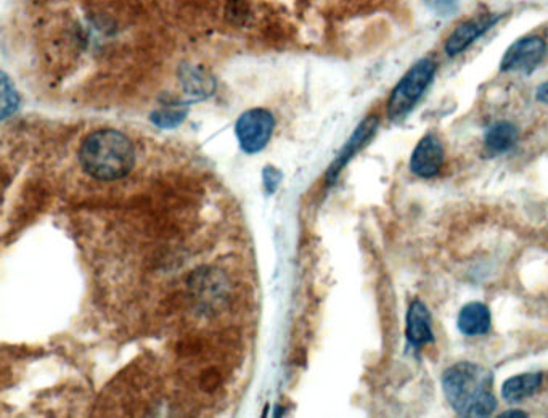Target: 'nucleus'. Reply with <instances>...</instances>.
<instances>
[{
  "instance_id": "1",
  "label": "nucleus",
  "mask_w": 548,
  "mask_h": 418,
  "mask_svg": "<svg viewBox=\"0 0 548 418\" xmlns=\"http://www.w3.org/2000/svg\"><path fill=\"white\" fill-rule=\"evenodd\" d=\"M494 375L475 362H459L442 375V391L459 417L483 418L494 414Z\"/></svg>"
},
{
  "instance_id": "2",
  "label": "nucleus",
  "mask_w": 548,
  "mask_h": 418,
  "mask_svg": "<svg viewBox=\"0 0 548 418\" xmlns=\"http://www.w3.org/2000/svg\"><path fill=\"white\" fill-rule=\"evenodd\" d=\"M79 163L86 174L99 181L123 179L134 168V145L123 132L100 129L82 140Z\"/></svg>"
},
{
  "instance_id": "3",
  "label": "nucleus",
  "mask_w": 548,
  "mask_h": 418,
  "mask_svg": "<svg viewBox=\"0 0 548 418\" xmlns=\"http://www.w3.org/2000/svg\"><path fill=\"white\" fill-rule=\"evenodd\" d=\"M436 63L431 58H423L415 63L404 78L397 82L393 94L389 97L388 116L391 121H401L417 107L426 89L433 82Z\"/></svg>"
},
{
  "instance_id": "4",
  "label": "nucleus",
  "mask_w": 548,
  "mask_h": 418,
  "mask_svg": "<svg viewBox=\"0 0 548 418\" xmlns=\"http://www.w3.org/2000/svg\"><path fill=\"white\" fill-rule=\"evenodd\" d=\"M274 128L275 119L272 113L262 108H254L238 118L235 134L243 152L254 155L267 147Z\"/></svg>"
},
{
  "instance_id": "5",
  "label": "nucleus",
  "mask_w": 548,
  "mask_h": 418,
  "mask_svg": "<svg viewBox=\"0 0 548 418\" xmlns=\"http://www.w3.org/2000/svg\"><path fill=\"white\" fill-rule=\"evenodd\" d=\"M545 55H547V44L542 37H523L508 47L500 62V70L529 74L542 63Z\"/></svg>"
},
{
  "instance_id": "6",
  "label": "nucleus",
  "mask_w": 548,
  "mask_h": 418,
  "mask_svg": "<svg viewBox=\"0 0 548 418\" xmlns=\"http://www.w3.org/2000/svg\"><path fill=\"white\" fill-rule=\"evenodd\" d=\"M378 128H380V119L377 116H369L365 118L362 123L357 126L356 131L352 132V136L349 137L348 142L341 148V152L336 156V160L333 161L332 166L328 168L327 181L328 184L338 179L341 171L346 168V164L360 152L365 145L369 144L370 140L377 134Z\"/></svg>"
},
{
  "instance_id": "7",
  "label": "nucleus",
  "mask_w": 548,
  "mask_h": 418,
  "mask_svg": "<svg viewBox=\"0 0 548 418\" xmlns=\"http://www.w3.org/2000/svg\"><path fill=\"white\" fill-rule=\"evenodd\" d=\"M442 164H444V147L441 140L433 134H428L418 142L412 153L410 171L415 176L431 179L441 173Z\"/></svg>"
},
{
  "instance_id": "8",
  "label": "nucleus",
  "mask_w": 548,
  "mask_h": 418,
  "mask_svg": "<svg viewBox=\"0 0 548 418\" xmlns=\"http://www.w3.org/2000/svg\"><path fill=\"white\" fill-rule=\"evenodd\" d=\"M499 20L500 17L486 15V17H478L463 23L447 39L446 54L449 57L462 54L463 50H467L479 36H483L487 29H491Z\"/></svg>"
},
{
  "instance_id": "9",
  "label": "nucleus",
  "mask_w": 548,
  "mask_h": 418,
  "mask_svg": "<svg viewBox=\"0 0 548 418\" xmlns=\"http://www.w3.org/2000/svg\"><path fill=\"white\" fill-rule=\"evenodd\" d=\"M405 338L412 348H422L423 345L433 343L434 335L431 328V312L423 301L415 300L407 311V328Z\"/></svg>"
},
{
  "instance_id": "10",
  "label": "nucleus",
  "mask_w": 548,
  "mask_h": 418,
  "mask_svg": "<svg viewBox=\"0 0 548 418\" xmlns=\"http://www.w3.org/2000/svg\"><path fill=\"white\" fill-rule=\"evenodd\" d=\"M491 309L487 304L473 301L463 306L457 317V328L465 337H481L491 330Z\"/></svg>"
},
{
  "instance_id": "11",
  "label": "nucleus",
  "mask_w": 548,
  "mask_h": 418,
  "mask_svg": "<svg viewBox=\"0 0 548 418\" xmlns=\"http://www.w3.org/2000/svg\"><path fill=\"white\" fill-rule=\"evenodd\" d=\"M542 383H544V375L540 372L515 375V377L508 378L507 382L502 386V396H504L505 401L516 404V402H521L534 396L540 390Z\"/></svg>"
},
{
  "instance_id": "12",
  "label": "nucleus",
  "mask_w": 548,
  "mask_h": 418,
  "mask_svg": "<svg viewBox=\"0 0 548 418\" xmlns=\"http://www.w3.org/2000/svg\"><path fill=\"white\" fill-rule=\"evenodd\" d=\"M518 137H520V132L515 124L500 121V123L492 124L484 134V148L489 155H502L515 147Z\"/></svg>"
},
{
  "instance_id": "13",
  "label": "nucleus",
  "mask_w": 548,
  "mask_h": 418,
  "mask_svg": "<svg viewBox=\"0 0 548 418\" xmlns=\"http://www.w3.org/2000/svg\"><path fill=\"white\" fill-rule=\"evenodd\" d=\"M18 108V95L10 86L9 78L2 76V118L13 115Z\"/></svg>"
},
{
  "instance_id": "14",
  "label": "nucleus",
  "mask_w": 548,
  "mask_h": 418,
  "mask_svg": "<svg viewBox=\"0 0 548 418\" xmlns=\"http://www.w3.org/2000/svg\"><path fill=\"white\" fill-rule=\"evenodd\" d=\"M185 119V111L163 110L153 113L152 121L163 129H171L179 126Z\"/></svg>"
},
{
  "instance_id": "15",
  "label": "nucleus",
  "mask_w": 548,
  "mask_h": 418,
  "mask_svg": "<svg viewBox=\"0 0 548 418\" xmlns=\"http://www.w3.org/2000/svg\"><path fill=\"white\" fill-rule=\"evenodd\" d=\"M423 2L441 17H450L457 10V0H423Z\"/></svg>"
},
{
  "instance_id": "16",
  "label": "nucleus",
  "mask_w": 548,
  "mask_h": 418,
  "mask_svg": "<svg viewBox=\"0 0 548 418\" xmlns=\"http://www.w3.org/2000/svg\"><path fill=\"white\" fill-rule=\"evenodd\" d=\"M262 177H264V187H266L267 193H275V190L279 189L283 176L279 169H275L274 166H267Z\"/></svg>"
},
{
  "instance_id": "17",
  "label": "nucleus",
  "mask_w": 548,
  "mask_h": 418,
  "mask_svg": "<svg viewBox=\"0 0 548 418\" xmlns=\"http://www.w3.org/2000/svg\"><path fill=\"white\" fill-rule=\"evenodd\" d=\"M537 100L542 103H548V81L537 89Z\"/></svg>"
},
{
  "instance_id": "18",
  "label": "nucleus",
  "mask_w": 548,
  "mask_h": 418,
  "mask_svg": "<svg viewBox=\"0 0 548 418\" xmlns=\"http://www.w3.org/2000/svg\"><path fill=\"white\" fill-rule=\"evenodd\" d=\"M500 417L502 418H512V417H518V418H526L528 417V414L526 412H523V410H508V412H504V414H500Z\"/></svg>"
}]
</instances>
